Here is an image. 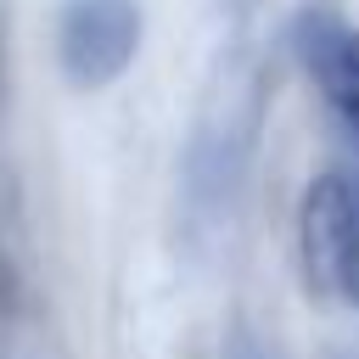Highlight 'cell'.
<instances>
[{
  "label": "cell",
  "mask_w": 359,
  "mask_h": 359,
  "mask_svg": "<svg viewBox=\"0 0 359 359\" xmlns=\"http://www.w3.org/2000/svg\"><path fill=\"white\" fill-rule=\"evenodd\" d=\"M297 247L309 286L359 309V168H325L303 191Z\"/></svg>",
  "instance_id": "1"
},
{
  "label": "cell",
  "mask_w": 359,
  "mask_h": 359,
  "mask_svg": "<svg viewBox=\"0 0 359 359\" xmlns=\"http://www.w3.org/2000/svg\"><path fill=\"white\" fill-rule=\"evenodd\" d=\"M135 50H140V6L135 0H67L62 6L56 56L79 90H101V84L123 79Z\"/></svg>",
  "instance_id": "2"
},
{
  "label": "cell",
  "mask_w": 359,
  "mask_h": 359,
  "mask_svg": "<svg viewBox=\"0 0 359 359\" xmlns=\"http://www.w3.org/2000/svg\"><path fill=\"white\" fill-rule=\"evenodd\" d=\"M297 56H303L309 79L320 84L331 118L342 123V135L353 146V168H359V28H348L337 17H303Z\"/></svg>",
  "instance_id": "3"
}]
</instances>
